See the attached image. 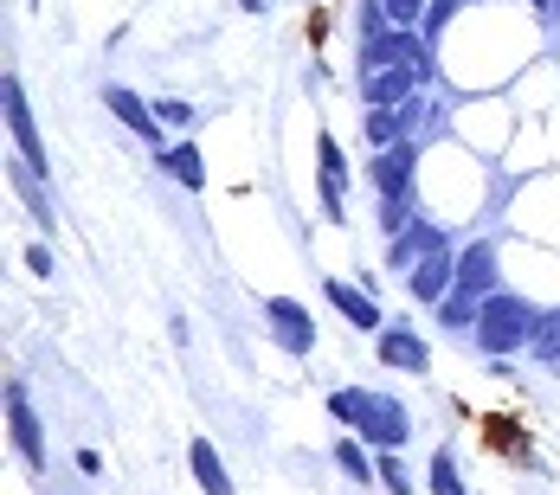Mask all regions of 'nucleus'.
<instances>
[{"label":"nucleus","mask_w":560,"mask_h":495,"mask_svg":"<svg viewBox=\"0 0 560 495\" xmlns=\"http://www.w3.org/2000/svg\"><path fill=\"white\" fill-rule=\"evenodd\" d=\"M13 438H20V450L39 463V432H33V412H26V399H13Z\"/></svg>","instance_id":"f257e3e1"},{"label":"nucleus","mask_w":560,"mask_h":495,"mask_svg":"<svg viewBox=\"0 0 560 495\" xmlns=\"http://www.w3.org/2000/svg\"><path fill=\"white\" fill-rule=\"evenodd\" d=\"M194 463H200V476H207V490H213V495H232V483L220 476V463H213V450H207V444H194Z\"/></svg>","instance_id":"f03ea898"},{"label":"nucleus","mask_w":560,"mask_h":495,"mask_svg":"<svg viewBox=\"0 0 560 495\" xmlns=\"http://www.w3.org/2000/svg\"><path fill=\"white\" fill-rule=\"evenodd\" d=\"M110 110L122 116V122H136V129H155V116H142V104H136L129 91H110Z\"/></svg>","instance_id":"7ed1b4c3"},{"label":"nucleus","mask_w":560,"mask_h":495,"mask_svg":"<svg viewBox=\"0 0 560 495\" xmlns=\"http://www.w3.org/2000/svg\"><path fill=\"white\" fill-rule=\"evenodd\" d=\"M168 174H180L187 187H200V155H194V149H174V155H168Z\"/></svg>","instance_id":"20e7f679"}]
</instances>
